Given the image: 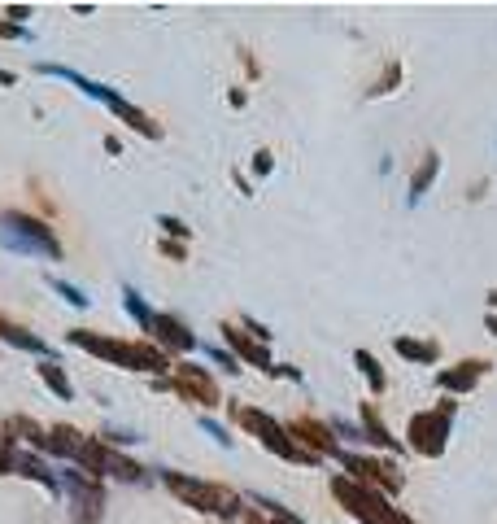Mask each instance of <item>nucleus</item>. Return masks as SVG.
I'll list each match as a JSON object with an SVG mask.
<instances>
[{"instance_id": "10", "label": "nucleus", "mask_w": 497, "mask_h": 524, "mask_svg": "<svg viewBox=\"0 0 497 524\" xmlns=\"http://www.w3.org/2000/svg\"><path fill=\"white\" fill-rule=\"evenodd\" d=\"M358 363H362V372L371 376V385H375V389H384V376H380V367H375L371 354H358Z\"/></svg>"}, {"instance_id": "13", "label": "nucleus", "mask_w": 497, "mask_h": 524, "mask_svg": "<svg viewBox=\"0 0 497 524\" xmlns=\"http://www.w3.org/2000/svg\"><path fill=\"white\" fill-rule=\"evenodd\" d=\"M205 433H210V437H214V442H218V446H227V433H223V428H218L214 420H205Z\"/></svg>"}, {"instance_id": "11", "label": "nucleus", "mask_w": 497, "mask_h": 524, "mask_svg": "<svg viewBox=\"0 0 497 524\" xmlns=\"http://www.w3.org/2000/svg\"><path fill=\"white\" fill-rule=\"evenodd\" d=\"M397 350L410 354V359H432L436 350H428V345H415V341H397Z\"/></svg>"}, {"instance_id": "5", "label": "nucleus", "mask_w": 497, "mask_h": 524, "mask_svg": "<svg viewBox=\"0 0 497 524\" xmlns=\"http://www.w3.org/2000/svg\"><path fill=\"white\" fill-rule=\"evenodd\" d=\"M0 337H5L9 345H22V350H35V354H44V350H48L44 341H35V337H27L22 328H9V324H0Z\"/></svg>"}, {"instance_id": "2", "label": "nucleus", "mask_w": 497, "mask_h": 524, "mask_svg": "<svg viewBox=\"0 0 497 524\" xmlns=\"http://www.w3.org/2000/svg\"><path fill=\"white\" fill-rule=\"evenodd\" d=\"M40 75H57V79H70V83H75L79 92H88V97H96V101H105V105H109V110H114V114H127V118H131V123H136L140 131H153V127H149V118H144L140 110H131V105H127L123 97H114V92H109L105 83H96V79H83V75H75V70H66V66H48V62L40 66Z\"/></svg>"}, {"instance_id": "9", "label": "nucleus", "mask_w": 497, "mask_h": 524, "mask_svg": "<svg viewBox=\"0 0 497 524\" xmlns=\"http://www.w3.org/2000/svg\"><path fill=\"white\" fill-rule=\"evenodd\" d=\"M44 380H48V385H53L57 393H62V398H70V385H66V376H62V372H57V367H53V363H48V367H44Z\"/></svg>"}, {"instance_id": "3", "label": "nucleus", "mask_w": 497, "mask_h": 524, "mask_svg": "<svg viewBox=\"0 0 497 524\" xmlns=\"http://www.w3.org/2000/svg\"><path fill=\"white\" fill-rule=\"evenodd\" d=\"M445 428H450V411H445L441 420H436V415H419L410 433H415V437H419V433H428V437L419 442V450H423V455H441V446H445Z\"/></svg>"}, {"instance_id": "6", "label": "nucleus", "mask_w": 497, "mask_h": 524, "mask_svg": "<svg viewBox=\"0 0 497 524\" xmlns=\"http://www.w3.org/2000/svg\"><path fill=\"white\" fill-rule=\"evenodd\" d=\"M153 328H157V332H166V337H171L175 345H192V337H188V332L179 328L175 319H166V315H153Z\"/></svg>"}, {"instance_id": "7", "label": "nucleus", "mask_w": 497, "mask_h": 524, "mask_svg": "<svg viewBox=\"0 0 497 524\" xmlns=\"http://www.w3.org/2000/svg\"><path fill=\"white\" fill-rule=\"evenodd\" d=\"M48 289H57V293H62V297H66L70 306H79V311H83V306L92 302V297H83V293L75 289V284H66V280H53V276H48Z\"/></svg>"}, {"instance_id": "4", "label": "nucleus", "mask_w": 497, "mask_h": 524, "mask_svg": "<svg viewBox=\"0 0 497 524\" xmlns=\"http://www.w3.org/2000/svg\"><path fill=\"white\" fill-rule=\"evenodd\" d=\"M441 171V162H436V153H428V162H423V171L410 180V206H419L423 193H428V184H432V175Z\"/></svg>"}, {"instance_id": "12", "label": "nucleus", "mask_w": 497, "mask_h": 524, "mask_svg": "<svg viewBox=\"0 0 497 524\" xmlns=\"http://www.w3.org/2000/svg\"><path fill=\"white\" fill-rule=\"evenodd\" d=\"M232 341H236V345H240V350H245V354H249V359H253V363H266V350H262V345H249V341H240V332H232Z\"/></svg>"}, {"instance_id": "1", "label": "nucleus", "mask_w": 497, "mask_h": 524, "mask_svg": "<svg viewBox=\"0 0 497 524\" xmlns=\"http://www.w3.org/2000/svg\"><path fill=\"white\" fill-rule=\"evenodd\" d=\"M0 245L14 249V254H40V258H57V254H62L57 236L48 232L44 223L22 219V214H5V219H0Z\"/></svg>"}, {"instance_id": "8", "label": "nucleus", "mask_w": 497, "mask_h": 524, "mask_svg": "<svg viewBox=\"0 0 497 524\" xmlns=\"http://www.w3.org/2000/svg\"><path fill=\"white\" fill-rule=\"evenodd\" d=\"M123 302H127V311H131V315H136V319H140V324H144V328H153V315H149V306H144V302H140V297H136V293H131V289H127V293H123Z\"/></svg>"}, {"instance_id": "14", "label": "nucleus", "mask_w": 497, "mask_h": 524, "mask_svg": "<svg viewBox=\"0 0 497 524\" xmlns=\"http://www.w3.org/2000/svg\"><path fill=\"white\" fill-rule=\"evenodd\" d=\"M162 228H166V232H175V236H184V232H188L179 219H162Z\"/></svg>"}]
</instances>
